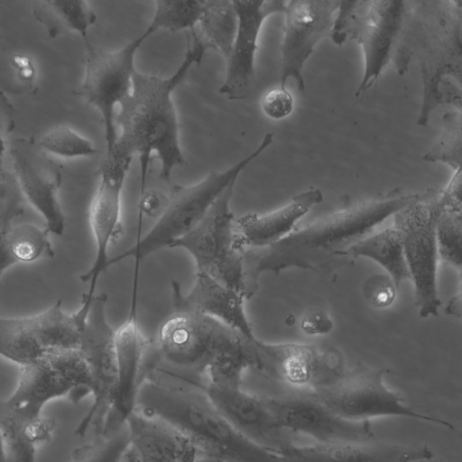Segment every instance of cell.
Returning <instances> with one entry per match:
<instances>
[{"label": "cell", "instance_id": "40", "mask_svg": "<svg viewBox=\"0 0 462 462\" xmlns=\"http://www.w3.org/2000/svg\"><path fill=\"white\" fill-rule=\"evenodd\" d=\"M363 291L374 307L385 308L393 301L396 287L389 275L374 274L366 279Z\"/></svg>", "mask_w": 462, "mask_h": 462}, {"label": "cell", "instance_id": "30", "mask_svg": "<svg viewBox=\"0 0 462 462\" xmlns=\"http://www.w3.org/2000/svg\"><path fill=\"white\" fill-rule=\"evenodd\" d=\"M198 26L199 38L207 46L218 52L227 61L237 30V14L229 0L203 1Z\"/></svg>", "mask_w": 462, "mask_h": 462}, {"label": "cell", "instance_id": "39", "mask_svg": "<svg viewBox=\"0 0 462 462\" xmlns=\"http://www.w3.org/2000/svg\"><path fill=\"white\" fill-rule=\"evenodd\" d=\"M294 100L286 87H275L264 93L261 99L263 114L273 120L290 116L293 110Z\"/></svg>", "mask_w": 462, "mask_h": 462}, {"label": "cell", "instance_id": "15", "mask_svg": "<svg viewBox=\"0 0 462 462\" xmlns=\"http://www.w3.org/2000/svg\"><path fill=\"white\" fill-rule=\"evenodd\" d=\"M8 152L14 177L24 199L43 217L50 234L61 236L66 226L59 199L61 165L32 137L12 139Z\"/></svg>", "mask_w": 462, "mask_h": 462}, {"label": "cell", "instance_id": "9", "mask_svg": "<svg viewBox=\"0 0 462 462\" xmlns=\"http://www.w3.org/2000/svg\"><path fill=\"white\" fill-rule=\"evenodd\" d=\"M385 369L363 365L344 371L330 383L311 393L338 416L352 421L377 418H409L454 430L444 419L430 416L409 406L404 398L384 383Z\"/></svg>", "mask_w": 462, "mask_h": 462}, {"label": "cell", "instance_id": "10", "mask_svg": "<svg viewBox=\"0 0 462 462\" xmlns=\"http://www.w3.org/2000/svg\"><path fill=\"white\" fill-rule=\"evenodd\" d=\"M155 32L148 24L140 35L116 51L103 50L91 42L85 46L84 74L76 94L100 114L106 153L113 150L116 142V108L132 89L136 53Z\"/></svg>", "mask_w": 462, "mask_h": 462}, {"label": "cell", "instance_id": "47", "mask_svg": "<svg viewBox=\"0 0 462 462\" xmlns=\"http://www.w3.org/2000/svg\"><path fill=\"white\" fill-rule=\"evenodd\" d=\"M195 462H222L219 459L203 454H199Z\"/></svg>", "mask_w": 462, "mask_h": 462}, {"label": "cell", "instance_id": "20", "mask_svg": "<svg viewBox=\"0 0 462 462\" xmlns=\"http://www.w3.org/2000/svg\"><path fill=\"white\" fill-rule=\"evenodd\" d=\"M205 392L226 420L241 434L273 451L291 445L289 431L276 422L265 397L243 388H220L208 384Z\"/></svg>", "mask_w": 462, "mask_h": 462}, {"label": "cell", "instance_id": "13", "mask_svg": "<svg viewBox=\"0 0 462 462\" xmlns=\"http://www.w3.org/2000/svg\"><path fill=\"white\" fill-rule=\"evenodd\" d=\"M256 368L284 383L291 392L312 393L344 371L340 351L324 344L255 342Z\"/></svg>", "mask_w": 462, "mask_h": 462}, {"label": "cell", "instance_id": "33", "mask_svg": "<svg viewBox=\"0 0 462 462\" xmlns=\"http://www.w3.org/2000/svg\"><path fill=\"white\" fill-rule=\"evenodd\" d=\"M203 1L156 0L154 12L149 23L156 32H171L195 31L202 13Z\"/></svg>", "mask_w": 462, "mask_h": 462}, {"label": "cell", "instance_id": "12", "mask_svg": "<svg viewBox=\"0 0 462 462\" xmlns=\"http://www.w3.org/2000/svg\"><path fill=\"white\" fill-rule=\"evenodd\" d=\"M134 156L114 147L106 153L99 167V180L90 202L88 222L95 242V257L90 268L79 276L89 284L83 295L91 299L99 277L107 269L108 249L123 234L122 192Z\"/></svg>", "mask_w": 462, "mask_h": 462}, {"label": "cell", "instance_id": "42", "mask_svg": "<svg viewBox=\"0 0 462 462\" xmlns=\"http://www.w3.org/2000/svg\"><path fill=\"white\" fill-rule=\"evenodd\" d=\"M300 327L309 335H322L332 329L333 323L324 311L311 310L303 317Z\"/></svg>", "mask_w": 462, "mask_h": 462}, {"label": "cell", "instance_id": "31", "mask_svg": "<svg viewBox=\"0 0 462 462\" xmlns=\"http://www.w3.org/2000/svg\"><path fill=\"white\" fill-rule=\"evenodd\" d=\"M44 352L32 334L26 318L0 316V356L23 366L40 359Z\"/></svg>", "mask_w": 462, "mask_h": 462}, {"label": "cell", "instance_id": "28", "mask_svg": "<svg viewBox=\"0 0 462 462\" xmlns=\"http://www.w3.org/2000/svg\"><path fill=\"white\" fill-rule=\"evenodd\" d=\"M32 14L51 39L66 32L79 34L84 45L90 43L88 32L97 16L84 0H47L32 3Z\"/></svg>", "mask_w": 462, "mask_h": 462}, {"label": "cell", "instance_id": "35", "mask_svg": "<svg viewBox=\"0 0 462 462\" xmlns=\"http://www.w3.org/2000/svg\"><path fill=\"white\" fill-rule=\"evenodd\" d=\"M38 143L52 157L73 159L92 157L98 153L92 141L66 125L50 130L38 140Z\"/></svg>", "mask_w": 462, "mask_h": 462}, {"label": "cell", "instance_id": "41", "mask_svg": "<svg viewBox=\"0 0 462 462\" xmlns=\"http://www.w3.org/2000/svg\"><path fill=\"white\" fill-rule=\"evenodd\" d=\"M15 127V112L10 100L0 88V174H4V163L11 140L9 137Z\"/></svg>", "mask_w": 462, "mask_h": 462}, {"label": "cell", "instance_id": "3", "mask_svg": "<svg viewBox=\"0 0 462 462\" xmlns=\"http://www.w3.org/2000/svg\"><path fill=\"white\" fill-rule=\"evenodd\" d=\"M136 409L159 418L181 432L199 454L222 462H287L284 457L237 431L212 403L204 390L142 383Z\"/></svg>", "mask_w": 462, "mask_h": 462}, {"label": "cell", "instance_id": "16", "mask_svg": "<svg viewBox=\"0 0 462 462\" xmlns=\"http://www.w3.org/2000/svg\"><path fill=\"white\" fill-rule=\"evenodd\" d=\"M338 0H292L286 3L281 43L279 86L293 79L300 93L305 92L303 68L317 44L331 38Z\"/></svg>", "mask_w": 462, "mask_h": 462}, {"label": "cell", "instance_id": "29", "mask_svg": "<svg viewBox=\"0 0 462 462\" xmlns=\"http://www.w3.org/2000/svg\"><path fill=\"white\" fill-rule=\"evenodd\" d=\"M349 254L355 259L364 256L378 263L387 271L395 287L411 279L402 236L394 226L364 237L350 248Z\"/></svg>", "mask_w": 462, "mask_h": 462}, {"label": "cell", "instance_id": "4", "mask_svg": "<svg viewBox=\"0 0 462 462\" xmlns=\"http://www.w3.org/2000/svg\"><path fill=\"white\" fill-rule=\"evenodd\" d=\"M461 0L413 1L407 48L417 57L422 81L418 125H427L439 106L461 111Z\"/></svg>", "mask_w": 462, "mask_h": 462}, {"label": "cell", "instance_id": "37", "mask_svg": "<svg viewBox=\"0 0 462 462\" xmlns=\"http://www.w3.org/2000/svg\"><path fill=\"white\" fill-rule=\"evenodd\" d=\"M130 448L126 427L109 434L100 435L92 443L74 449L70 462H122Z\"/></svg>", "mask_w": 462, "mask_h": 462}, {"label": "cell", "instance_id": "34", "mask_svg": "<svg viewBox=\"0 0 462 462\" xmlns=\"http://www.w3.org/2000/svg\"><path fill=\"white\" fill-rule=\"evenodd\" d=\"M461 111L446 112L442 116V132L437 143L422 156L430 162H441L453 171L461 170Z\"/></svg>", "mask_w": 462, "mask_h": 462}, {"label": "cell", "instance_id": "6", "mask_svg": "<svg viewBox=\"0 0 462 462\" xmlns=\"http://www.w3.org/2000/svg\"><path fill=\"white\" fill-rule=\"evenodd\" d=\"M273 134L267 133L249 155L223 171H210L200 180L189 185H173L167 202L154 224L142 237L123 253L110 257L107 268L125 259L134 262V279L139 266L147 256L169 248L175 240L189 232L206 215L216 199L240 173L273 143Z\"/></svg>", "mask_w": 462, "mask_h": 462}, {"label": "cell", "instance_id": "2", "mask_svg": "<svg viewBox=\"0 0 462 462\" xmlns=\"http://www.w3.org/2000/svg\"><path fill=\"white\" fill-rule=\"evenodd\" d=\"M190 35L192 39L188 42L183 59L171 76L162 78L136 69L132 89L116 112L115 124L119 133L114 147L134 157L137 155L140 194L146 189L152 153L160 162V177L167 182L175 168L185 163L173 93L189 69L202 61L208 51L196 31Z\"/></svg>", "mask_w": 462, "mask_h": 462}, {"label": "cell", "instance_id": "22", "mask_svg": "<svg viewBox=\"0 0 462 462\" xmlns=\"http://www.w3.org/2000/svg\"><path fill=\"white\" fill-rule=\"evenodd\" d=\"M173 308L186 309L214 319L245 337H255L245 310V297L214 278L196 273L190 290L183 293L171 282Z\"/></svg>", "mask_w": 462, "mask_h": 462}, {"label": "cell", "instance_id": "38", "mask_svg": "<svg viewBox=\"0 0 462 462\" xmlns=\"http://www.w3.org/2000/svg\"><path fill=\"white\" fill-rule=\"evenodd\" d=\"M24 201L14 175L0 174V227L13 226V220L24 211Z\"/></svg>", "mask_w": 462, "mask_h": 462}, {"label": "cell", "instance_id": "43", "mask_svg": "<svg viewBox=\"0 0 462 462\" xmlns=\"http://www.w3.org/2000/svg\"><path fill=\"white\" fill-rule=\"evenodd\" d=\"M167 202V195L154 190L145 189L140 194L139 217L143 214L160 215Z\"/></svg>", "mask_w": 462, "mask_h": 462}, {"label": "cell", "instance_id": "36", "mask_svg": "<svg viewBox=\"0 0 462 462\" xmlns=\"http://www.w3.org/2000/svg\"><path fill=\"white\" fill-rule=\"evenodd\" d=\"M462 210L444 208L436 225L439 256L459 272L462 266Z\"/></svg>", "mask_w": 462, "mask_h": 462}, {"label": "cell", "instance_id": "11", "mask_svg": "<svg viewBox=\"0 0 462 462\" xmlns=\"http://www.w3.org/2000/svg\"><path fill=\"white\" fill-rule=\"evenodd\" d=\"M173 309L159 328L158 349L164 359L177 366L205 372L214 357L245 346L254 339L196 311Z\"/></svg>", "mask_w": 462, "mask_h": 462}, {"label": "cell", "instance_id": "5", "mask_svg": "<svg viewBox=\"0 0 462 462\" xmlns=\"http://www.w3.org/2000/svg\"><path fill=\"white\" fill-rule=\"evenodd\" d=\"M413 1H340L331 41L343 45L356 42L362 48L364 73L355 92L362 98L392 62L403 75L411 60L407 50V32Z\"/></svg>", "mask_w": 462, "mask_h": 462}, {"label": "cell", "instance_id": "23", "mask_svg": "<svg viewBox=\"0 0 462 462\" xmlns=\"http://www.w3.org/2000/svg\"><path fill=\"white\" fill-rule=\"evenodd\" d=\"M137 462H195L199 451L168 422L135 409L125 422Z\"/></svg>", "mask_w": 462, "mask_h": 462}, {"label": "cell", "instance_id": "46", "mask_svg": "<svg viewBox=\"0 0 462 462\" xmlns=\"http://www.w3.org/2000/svg\"><path fill=\"white\" fill-rule=\"evenodd\" d=\"M446 313L448 315H454L458 318L461 317V293L455 295L450 299L448 304L446 307Z\"/></svg>", "mask_w": 462, "mask_h": 462}, {"label": "cell", "instance_id": "26", "mask_svg": "<svg viewBox=\"0 0 462 462\" xmlns=\"http://www.w3.org/2000/svg\"><path fill=\"white\" fill-rule=\"evenodd\" d=\"M54 428L52 419L30 416L0 399V432L8 462H36L37 448L51 440Z\"/></svg>", "mask_w": 462, "mask_h": 462}, {"label": "cell", "instance_id": "48", "mask_svg": "<svg viewBox=\"0 0 462 462\" xmlns=\"http://www.w3.org/2000/svg\"><path fill=\"white\" fill-rule=\"evenodd\" d=\"M0 462H8L4 440L0 432Z\"/></svg>", "mask_w": 462, "mask_h": 462}, {"label": "cell", "instance_id": "24", "mask_svg": "<svg viewBox=\"0 0 462 462\" xmlns=\"http://www.w3.org/2000/svg\"><path fill=\"white\" fill-rule=\"evenodd\" d=\"M322 199L321 190L310 187L276 210L262 215L247 213L236 218L239 245L260 248L278 242L291 233L296 222Z\"/></svg>", "mask_w": 462, "mask_h": 462}, {"label": "cell", "instance_id": "17", "mask_svg": "<svg viewBox=\"0 0 462 462\" xmlns=\"http://www.w3.org/2000/svg\"><path fill=\"white\" fill-rule=\"evenodd\" d=\"M265 400L282 429L307 436L315 443L365 442L374 439L370 421L346 420L311 393L291 392Z\"/></svg>", "mask_w": 462, "mask_h": 462}, {"label": "cell", "instance_id": "27", "mask_svg": "<svg viewBox=\"0 0 462 462\" xmlns=\"http://www.w3.org/2000/svg\"><path fill=\"white\" fill-rule=\"evenodd\" d=\"M90 304L81 302L73 313L63 310L61 300H57L46 310L27 317L28 327L38 344L45 350L79 349L81 328Z\"/></svg>", "mask_w": 462, "mask_h": 462}, {"label": "cell", "instance_id": "25", "mask_svg": "<svg viewBox=\"0 0 462 462\" xmlns=\"http://www.w3.org/2000/svg\"><path fill=\"white\" fill-rule=\"evenodd\" d=\"M20 367L17 386L6 402L30 416H41L43 406L53 399L69 395L77 402L82 398L77 388L43 356Z\"/></svg>", "mask_w": 462, "mask_h": 462}, {"label": "cell", "instance_id": "1", "mask_svg": "<svg viewBox=\"0 0 462 462\" xmlns=\"http://www.w3.org/2000/svg\"><path fill=\"white\" fill-rule=\"evenodd\" d=\"M420 193L406 194L394 189L356 202H350L284 238L244 253L246 300L258 289L259 276L300 268L327 275L351 265L356 259L350 248L390 216L413 202Z\"/></svg>", "mask_w": 462, "mask_h": 462}, {"label": "cell", "instance_id": "32", "mask_svg": "<svg viewBox=\"0 0 462 462\" xmlns=\"http://www.w3.org/2000/svg\"><path fill=\"white\" fill-rule=\"evenodd\" d=\"M50 233L33 224L12 226L7 229L6 239L11 254L19 263H32L54 254Z\"/></svg>", "mask_w": 462, "mask_h": 462}, {"label": "cell", "instance_id": "18", "mask_svg": "<svg viewBox=\"0 0 462 462\" xmlns=\"http://www.w3.org/2000/svg\"><path fill=\"white\" fill-rule=\"evenodd\" d=\"M136 303L132 301L127 319L116 330V379L100 435L124 428L136 409L142 370L150 347L138 322Z\"/></svg>", "mask_w": 462, "mask_h": 462}, {"label": "cell", "instance_id": "14", "mask_svg": "<svg viewBox=\"0 0 462 462\" xmlns=\"http://www.w3.org/2000/svg\"><path fill=\"white\" fill-rule=\"evenodd\" d=\"M106 293L93 296L81 328L79 350L90 371L93 403L75 431L78 436H84L91 427L100 433L116 383V330L106 317Z\"/></svg>", "mask_w": 462, "mask_h": 462}, {"label": "cell", "instance_id": "45", "mask_svg": "<svg viewBox=\"0 0 462 462\" xmlns=\"http://www.w3.org/2000/svg\"><path fill=\"white\" fill-rule=\"evenodd\" d=\"M14 64L16 73L23 80H32L34 77V68L29 59L19 56L14 59Z\"/></svg>", "mask_w": 462, "mask_h": 462}, {"label": "cell", "instance_id": "8", "mask_svg": "<svg viewBox=\"0 0 462 462\" xmlns=\"http://www.w3.org/2000/svg\"><path fill=\"white\" fill-rule=\"evenodd\" d=\"M439 189H429L397 211L405 261L414 284L415 305L420 318L438 316L441 305L437 290L438 248L436 225L444 208Z\"/></svg>", "mask_w": 462, "mask_h": 462}, {"label": "cell", "instance_id": "7", "mask_svg": "<svg viewBox=\"0 0 462 462\" xmlns=\"http://www.w3.org/2000/svg\"><path fill=\"white\" fill-rule=\"evenodd\" d=\"M235 184L226 189L202 219L169 248L185 250L195 263L196 273L214 278L246 300L245 248L238 244L236 217L230 208Z\"/></svg>", "mask_w": 462, "mask_h": 462}, {"label": "cell", "instance_id": "19", "mask_svg": "<svg viewBox=\"0 0 462 462\" xmlns=\"http://www.w3.org/2000/svg\"><path fill=\"white\" fill-rule=\"evenodd\" d=\"M233 4L237 14V30L218 92L230 101H238L250 95L255 80V56L262 26L268 17L283 14L286 2L235 0Z\"/></svg>", "mask_w": 462, "mask_h": 462}, {"label": "cell", "instance_id": "44", "mask_svg": "<svg viewBox=\"0 0 462 462\" xmlns=\"http://www.w3.org/2000/svg\"><path fill=\"white\" fill-rule=\"evenodd\" d=\"M8 228L0 227V276L17 262L10 253L7 245L6 232Z\"/></svg>", "mask_w": 462, "mask_h": 462}, {"label": "cell", "instance_id": "21", "mask_svg": "<svg viewBox=\"0 0 462 462\" xmlns=\"http://www.w3.org/2000/svg\"><path fill=\"white\" fill-rule=\"evenodd\" d=\"M282 454L287 462H425L434 457L427 444L390 442L291 444Z\"/></svg>", "mask_w": 462, "mask_h": 462}]
</instances>
